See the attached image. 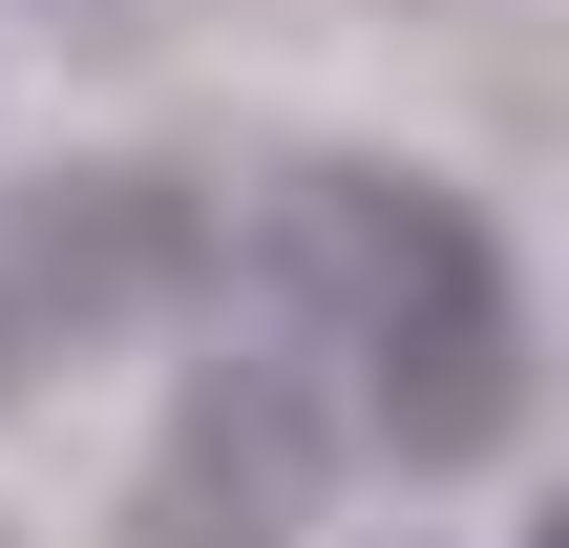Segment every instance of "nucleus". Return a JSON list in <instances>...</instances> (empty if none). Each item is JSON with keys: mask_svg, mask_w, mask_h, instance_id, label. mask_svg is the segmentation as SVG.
<instances>
[{"mask_svg": "<svg viewBox=\"0 0 569 548\" xmlns=\"http://www.w3.org/2000/svg\"><path fill=\"white\" fill-rule=\"evenodd\" d=\"M190 275H211V211L169 169H42L0 211V359H84V338L169 317Z\"/></svg>", "mask_w": 569, "mask_h": 548, "instance_id": "nucleus-1", "label": "nucleus"}, {"mask_svg": "<svg viewBox=\"0 0 569 548\" xmlns=\"http://www.w3.org/2000/svg\"><path fill=\"white\" fill-rule=\"evenodd\" d=\"M338 359H359L380 465H486V444L528 422V296H507V253H486V232H465V253H422Z\"/></svg>", "mask_w": 569, "mask_h": 548, "instance_id": "nucleus-2", "label": "nucleus"}, {"mask_svg": "<svg viewBox=\"0 0 569 548\" xmlns=\"http://www.w3.org/2000/svg\"><path fill=\"white\" fill-rule=\"evenodd\" d=\"M317 486H338V401H317L296 359H211V380L169 401L127 528H148V548H296Z\"/></svg>", "mask_w": 569, "mask_h": 548, "instance_id": "nucleus-3", "label": "nucleus"}, {"mask_svg": "<svg viewBox=\"0 0 569 548\" xmlns=\"http://www.w3.org/2000/svg\"><path fill=\"white\" fill-rule=\"evenodd\" d=\"M465 232H486V211H465V190H422V169H296V190H274V275H296L338 338H359L422 253H465Z\"/></svg>", "mask_w": 569, "mask_h": 548, "instance_id": "nucleus-4", "label": "nucleus"}, {"mask_svg": "<svg viewBox=\"0 0 569 548\" xmlns=\"http://www.w3.org/2000/svg\"><path fill=\"white\" fill-rule=\"evenodd\" d=\"M528 548H569V486H549V507H528Z\"/></svg>", "mask_w": 569, "mask_h": 548, "instance_id": "nucleus-5", "label": "nucleus"}]
</instances>
